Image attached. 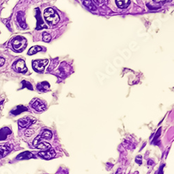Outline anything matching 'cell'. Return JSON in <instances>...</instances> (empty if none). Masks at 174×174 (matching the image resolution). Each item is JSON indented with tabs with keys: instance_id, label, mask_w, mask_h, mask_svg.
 <instances>
[{
	"instance_id": "17",
	"label": "cell",
	"mask_w": 174,
	"mask_h": 174,
	"mask_svg": "<svg viewBox=\"0 0 174 174\" xmlns=\"http://www.w3.org/2000/svg\"><path fill=\"white\" fill-rule=\"evenodd\" d=\"M83 4L91 11H96V7L93 4L91 0H82Z\"/></svg>"
},
{
	"instance_id": "13",
	"label": "cell",
	"mask_w": 174,
	"mask_h": 174,
	"mask_svg": "<svg viewBox=\"0 0 174 174\" xmlns=\"http://www.w3.org/2000/svg\"><path fill=\"white\" fill-rule=\"evenodd\" d=\"M11 134V130L9 128H3L0 130V141L5 140L7 136Z\"/></svg>"
},
{
	"instance_id": "4",
	"label": "cell",
	"mask_w": 174,
	"mask_h": 174,
	"mask_svg": "<svg viewBox=\"0 0 174 174\" xmlns=\"http://www.w3.org/2000/svg\"><path fill=\"white\" fill-rule=\"evenodd\" d=\"M36 119L34 117H24L18 121V125H19L20 128H26L29 127L30 125H32L34 123H36Z\"/></svg>"
},
{
	"instance_id": "24",
	"label": "cell",
	"mask_w": 174,
	"mask_h": 174,
	"mask_svg": "<svg viewBox=\"0 0 174 174\" xmlns=\"http://www.w3.org/2000/svg\"><path fill=\"white\" fill-rule=\"evenodd\" d=\"M155 2H169V1H171V0H154Z\"/></svg>"
},
{
	"instance_id": "14",
	"label": "cell",
	"mask_w": 174,
	"mask_h": 174,
	"mask_svg": "<svg viewBox=\"0 0 174 174\" xmlns=\"http://www.w3.org/2000/svg\"><path fill=\"white\" fill-rule=\"evenodd\" d=\"M34 157V155L32 154V153L29 152V151H25V152H23L22 153H20L17 156V159H31Z\"/></svg>"
},
{
	"instance_id": "5",
	"label": "cell",
	"mask_w": 174,
	"mask_h": 174,
	"mask_svg": "<svg viewBox=\"0 0 174 174\" xmlns=\"http://www.w3.org/2000/svg\"><path fill=\"white\" fill-rule=\"evenodd\" d=\"M48 63V60H35L33 61L32 66L35 70L38 72H43L45 69V67Z\"/></svg>"
},
{
	"instance_id": "23",
	"label": "cell",
	"mask_w": 174,
	"mask_h": 174,
	"mask_svg": "<svg viewBox=\"0 0 174 174\" xmlns=\"http://www.w3.org/2000/svg\"><path fill=\"white\" fill-rule=\"evenodd\" d=\"M4 63H5V59H4L3 57H0V67H1V66H2Z\"/></svg>"
},
{
	"instance_id": "25",
	"label": "cell",
	"mask_w": 174,
	"mask_h": 174,
	"mask_svg": "<svg viewBox=\"0 0 174 174\" xmlns=\"http://www.w3.org/2000/svg\"><path fill=\"white\" fill-rule=\"evenodd\" d=\"M94 1L96 4H101L102 2V0H94Z\"/></svg>"
},
{
	"instance_id": "16",
	"label": "cell",
	"mask_w": 174,
	"mask_h": 174,
	"mask_svg": "<svg viewBox=\"0 0 174 174\" xmlns=\"http://www.w3.org/2000/svg\"><path fill=\"white\" fill-rule=\"evenodd\" d=\"M36 148L38 149H43V150H47V149H49L51 148V145L49 144V143H47L45 142H42V141H40V142L37 143V144L34 146Z\"/></svg>"
},
{
	"instance_id": "18",
	"label": "cell",
	"mask_w": 174,
	"mask_h": 174,
	"mask_svg": "<svg viewBox=\"0 0 174 174\" xmlns=\"http://www.w3.org/2000/svg\"><path fill=\"white\" fill-rule=\"evenodd\" d=\"M130 0H116L117 6L121 9H125L129 6Z\"/></svg>"
},
{
	"instance_id": "10",
	"label": "cell",
	"mask_w": 174,
	"mask_h": 174,
	"mask_svg": "<svg viewBox=\"0 0 174 174\" xmlns=\"http://www.w3.org/2000/svg\"><path fill=\"white\" fill-rule=\"evenodd\" d=\"M36 18L37 19V30H40L43 28H47V26L45 25L44 22H43V20L42 19V17L41 15V11L39 9H36Z\"/></svg>"
},
{
	"instance_id": "15",
	"label": "cell",
	"mask_w": 174,
	"mask_h": 174,
	"mask_svg": "<svg viewBox=\"0 0 174 174\" xmlns=\"http://www.w3.org/2000/svg\"><path fill=\"white\" fill-rule=\"evenodd\" d=\"M27 111V108L25 107H24L23 105H19V106H17L15 109H13V110L11 111V113L13 115H18L20 114H21L24 111Z\"/></svg>"
},
{
	"instance_id": "20",
	"label": "cell",
	"mask_w": 174,
	"mask_h": 174,
	"mask_svg": "<svg viewBox=\"0 0 174 174\" xmlns=\"http://www.w3.org/2000/svg\"><path fill=\"white\" fill-rule=\"evenodd\" d=\"M43 40L45 42L48 43L51 41V36L48 34V33L44 32L43 34Z\"/></svg>"
},
{
	"instance_id": "6",
	"label": "cell",
	"mask_w": 174,
	"mask_h": 174,
	"mask_svg": "<svg viewBox=\"0 0 174 174\" xmlns=\"http://www.w3.org/2000/svg\"><path fill=\"white\" fill-rule=\"evenodd\" d=\"M31 105H32L33 109H34L37 111H39V112H41V111H45L46 109V105L42 100H39V99H34L31 102Z\"/></svg>"
},
{
	"instance_id": "3",
	"label": "cell",
	"mask_w": 174,
	"mask_h": 174,
	"mask_svg": "<svg viewBox=\"0 0 174 174\" xmlns=\"http://www.w3.org/2000/svg\"><path fill=\"white\" fill-rule=\"evenodd\" d=\"M12 67L15 72H20V73H25L27 72V68L26 67L25 62L22 59H19L14 62Z\"/></svg>"
},
{
	"instance_id": "1",
	"label": "cell",
	"mask_w": 174,
	"mask_h": 174,
	"mask_svg": "<svg viewBox=\"0 0 174 174\" xmlns=\"http://www.w3.org/2000/svg\"><path fill=\"white\" fill-rule=\"evenodd\" d=\"M11 45L13 49L17 52H21L24 51L27 46V41L24 37L18 36L12 39Z\"/></svg>"
},
{
	"instance_id": "19",
	"label": "cell",
	"mask_w": 174,
	"mask_h": 174,
	"mask_svg": "<svg viewBox=\"0 0 174 174\" xmlns=\"http://www.w3.org/2000/svg\"><path fill=\"white\" fill-rule=\"evenodd\" d=\"M42 51V48L40 46H34L32 47H31L29 50L28 52V55H33L36 54L38 52Z\"/></svg>"
},
{
	"instance_id": "11",
	"label": "cell",
	"mask_w": 174,
	"mask_h": 174,
	"mask_svg": "<svg viewBox=\"0 0 174 174\" xmlns=\"http://www.w3.org/2000/svg\"><path fill=\"white\" fill-rule=\"evenodd\" d=\"M17 21L18 24H19V25L22 28L26 29L27 27V25L25 23V20H24V15L23 12L20 11L17 13Z\"/></svg>"
},
{
	"instance_id": "8",
	"label": "cell",
	"mask_w": 174,
	"mask_h": 174,
	"mask_svg": "<svg viewBox=\"0 0 174 174\" xmlns=\"http://www.w3.org/2000/svg\"><path fill=\"white\" fill-rule=\"evenodd\" d=\"M38 156H40L41 157H42L43 159H52L54 157H55L56 155V153L54 149L52 148H49L47 149L46 150H43V151H41L38 153Z\"/></svg>"
},
{
	"instance_id": "12",
	"label": "cell",
	"mask_w": 174,
	"mask_h": 174,
	"mask_svg": "<svg viewBox=\"0 0 174 174\" xmlns=\"http://www.w3.org/2000/svg\"><path fill=\"white\" fill-rule=\"evenodd\" d=\"M49 86H49V84L47 82H40L36 86L37 89L41 92H46L47 91H49Z\"/></svg>"
},
{
	"instance_id": "21",
	"label": "cell",
	"mask_w": 174,
	"mask_h": 174,
	"mask_svg": "<svg viewBox=\"0 0 174 174\" xmlns=\"http://www.w3.org/2000/svg\"><path fill=\"white\" fill-rule=\"evenodd\" d=\"M22 85H23V86H22V88H25V87H27V88H28L29 89L33 90L32 85L29 82H27V81L24 80V81H22Z\"/></svg>"
},
{
	"instance_id": "9",
	"label": "cell",
	"mask_w": 174,
	"mask_h": 174,
	"mask_svg": "<svg viewBox=\"0 0 174 174\" xmlns=\"http://www.w3.org/2000/svg\"><path fill=\"white\" fill-rule=\"evenodd\" d=\"M13 146L10 144H4L0 146V158H3L11 151Z\"/></svg>"
},
{
	"instance_id": "2",
	"label": "cell",
	"mask_w": 174,
	"mask_h": 174,
	"mask_svg": "<svg viewBox=\"0 0 174 174\" xmlns=\"http://www.w3.org/2000/svg\"><path fill=\"white\" fill-rule=\"evenodd\" d=\"M44 17L46 21L51 25H56L60 20L59 16L57 12L51 8L45 10L44 12Z\"/></svg>"
},
{
	"instance_id": "7",
	"label": "cell",
	"mask_w": 174,
	"mask_h": 174,
	"mask_svg": "<svg viewBox=\"0 0 174 174\" xmlns=\"http://www.w3.org/2000/svg\"><path fill=\"white\" fill-rule=\"evenodd\" d=\"M52 136V133L50 130L45 129L43 130L41 135L37 136V137L34 140L33 145L35 146L37 143L40 142V141H42L43 139H50Z\"/></svg>"
},
{
	"instance_id": "22",
	"label": "cell",
	"mask_w": 174,
	"mask_h": 174,
	"mask_svg": "<svg viewBox=\"0 0 174 174\" xmlns=\"http://www.w3.org/2000/svg\"><path fill=\"white\" fill-rule=\"evenodd\" d=\"M34 133V131L32 129H28V130H26V132H25V135L27 136H32L33 134Z\"/></svg>"
}]
</instances>
